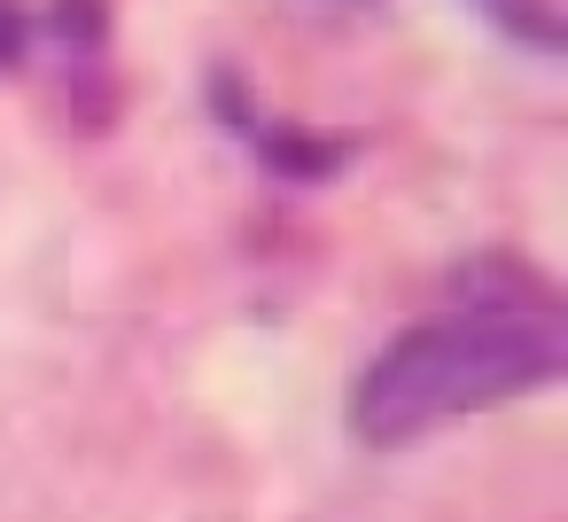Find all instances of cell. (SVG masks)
I'll use <instances>...</instances> for the list:
<instances>
[{"label":"cell","mask_w":568,"mask_h":522,"mask_svg":"<svg viewBox=\"0 0 568 522\" xmlns=\"http://www.w3.org/2000/svg\"><path fill=\"white\" fill-rule=\"evenodd\" d=\"M560 367H568L560 289L521 258L467 265L444 312L413 320L397 343L366 359V374L351 382V436L366 452H405L452 421L552 390Z\"/></svg>","instance_id":"6da1fadb"},{"label":"cell","mask_w":568,"mask_h":522,"mask_svg":"<svg viewBox=\"0 0 568 522\" xmlns=\"http://www.w3.org/2000/svg\"><path fill=\"white\" fill-rule=\"evenodd\" d=\"M475 9H483L506 40H521V48H537V56H560V48H568V0H475Z\"/></svg>","instance_id":"7a4b0ae2"},{"label":"cell","mask_w":568,"mask_h":522,"mask_svg":"<svg viewBox=\"0 0 568 522\" xmlns=\"http://www.w3.org/2000/svg\"><path fill=\"white\" fill-rule=\"evenodd\" d=\"M242 133H250V149H257L265 164H281V172H296V180H312V172H335V164H343V149H335V141H312V133H296V126H273V118H242Z\"/></svg>","instance_id":"3957f363"},{"label":"cell","mask_w":568,"mask_h":522,"mask_svg":"<svg viewBox=\"0 0 568 522\" xmlns=\"http://www.w3.org/2000/svg\"><path fill=\"white\" fill-rule=\"evenodd\" d=\"M24 48H32V17L17 9V0H0V71L24 63Z\"/></svg>","instance_id":"277c9868"}]
</instances>
